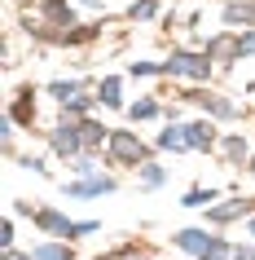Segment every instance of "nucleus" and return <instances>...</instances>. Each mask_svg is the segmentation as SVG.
Segmentation results:
<instances>
[{"label":"nucleus","mask_w":255,"mask_h":260,"mask_svg":"<svg viewBox=\"0 0 255 260\" xmlns=\"http://www.w3.org/2000/svg\"><path fill=\"white\" fill-rule=\"evenodd\" d=\"M176 247H185V251H194V256L202 260H225V238H211V234H202V230H180L176 234Z\"/></svg>","instance_id":"f257e3e1"},{"label":"nucleus","mask_w":255,"mask_h":260,"mask_svg":"<svg viewBox=\"0 0 255 260\" xmlns=\"http://www.w3.org/2000/svg\"><path fill=\"white\" fill-rule=\"evenodd\" d=\"M163 75H189V80H207L211 75V53H172L163 62Z\"/></svg>","instance_id":"f03ea898"},{"label":"nucleus","mask_w":255,"mask_h":260,"mask_svg":"<svg viewBox=\"0 0 255 260\" xmlns=\"http://www.w3.org/2000/svg\"><path fill=\"white\" fill-rule=\"evenodd\" d=\"M106 146H110V159H115V164H141V159H145V146H141L132 133H110Z\"/></svg>","instance_id":"7ed1b4c3"},{"label":"nucleus","mask_w":255,"mask_h":260,"mask_svg":"<svg viewBox=\"0 0 255 260\" xmlns=\"http://www.w3.org/2000/svg\"><path fill=\"white\" fill-rule=\"evenodd\" d=\"M35 225L49 234H57V238H75L80 234V220H66L62 212H35Z\"/></svg>","instance_id":"20e7f679"},{"label":"nucleus","mask_w":255,"mask_h":260,"mask_svg":"<svg viewBox=\"0 0 255 260\" xmlns=\"http://www.w3.org/2000/svg\"><path fill=\"white\" fill-rule=\"evenodd\" d=\"M53 150L66 154V159H75V154L84 150V137H80V128H75V123H62V128L53 133Z\"/></svg>","instance_id":"39448f33"},{"label":"nucleus","mask_w":255,"mask_h":260,"mask_svg":"<svg viewBox=\"0 0 255 260\" xmlns=\"http://www.w3.org/2000/svg\"><path fill=\"white\" fill-rule=\"evenodd\" d=\"M185 102H198V106H207L211 115H220V119H229V115H233V102H225V97H211V93H185Z\"/></svg>","instance_id":"423d86ee"},{"label":"nucleus","mask_w":255,"mask_h":260,"mask_svg":"<svg viewBox=\"0 0 255 260\" xmlns=\"http://www.w3.org/2000/svg\"><path fill=\"white\" fill-rule=\"evenodd\" d=\"M189 146H194V150H211V146H215V128L207 119L189 123Z\"/></svg>","instance_id":"0eeeda50"},{"label":"nucleus","mask_w":255,"mask_h":260,"mask_svg":"<svg viewBox=\"0 0 255 260\" xmlns=\"http://www.w3.org/2000/svg\"><path fill=\"white\" fill-rule=\"evenodd\" d=\"M80 137H84V150H97L101 141H110V128H101V123H93V119H84V123H80Z\"/></svg>","instance_id":"6e6552de"},{"label":"nucleus","mask_w":255,"mask_h":260,"mask_svg":"<svg viewBox=\"0 0 255 260\" xmlns=\"http://www.w3.org/2000/svg\"><path fill=\"white\" fill-rule=\"evenodd\" d=\"M115 190V181L110 177H97V181H75V185H70V194H75V199H84V194H110Z\"/></svg>","instance_id":"1a4fd4ad"},{"label":"nucleus","mask_w":255,"mask_h":260,"mask_svg":"<svg viewBox=\"0 0 255 260\" xmlns=\"http://www.w3.org/2000/svg\"><path fill=\"white\" fill-rule=\"evenodd\" d=\"M225 22H229V27H238V22H242V27H255V5H229Z\"/></svg>","instance_id":"9d476101"},{"label":"nucleus","mask_w":255,"mask_h":260,"mask_svg":"<svg viewBox=\"0 0 255 260\" xmlns=\"http://www.w3.org/2000/svg\"><path fill=\"white\" fill-rule=\"evenodd\" d=\"M159 146L163 150H189V128H167L159 137Z\"/></svg>","instance_id":"9b49d317"},{"label":"nucleus","mask_w":255,"mask_h":260,"mask_svg":"<svg viewBox=\"0 0 255 260\" xmlns=\"http://www.w3.org/2000/svg\"><path fill=\"white\" fill-rule=\"evenodd\" d=\"M246 199H238V203H220V207H211V220H233V216H242L246 212Z\"/></svg>","instance_id":"f8f14e48"},{"label":"nucleus","mask_w":255,"mask_h":260,"mask_svg":"<svg viewBox=\"0 0 255 260\" xmlns=\"http://www.w3.org/2000/svg\"><path fill=\"white\" fill-rule=\"evenodd\" d=\"M35 260H70V247H57V243H44V247H35L31 251Z\"/></svg>","instance_id":"ddd939ff"},{"label":"nucleus","mask_w":255,"mask_h":260,"mask_svg":"<svg viewBox=\"0 0 255 260\" xmlns=\"http://www.w3.org/2000/svg\"><path fill=\"white\" fill-rule=\"evenodd\" d=\"M18 97H22V102L14 106V119H22V123L35 119V106H31V88H27V93H18Z\"/></svg>","instance_id":"4468645a"},{"label":"nucleus","mask_w":255,"mask_h":260,"mask_svg":"<svg viewBox=\"0 0 255 260\" xmlns=\"http://www.w3.org/2000/svg\"><path fill=\"white\" fill-rule=\"evenodd\" d=\"M49 18H53V22H62V27H66V36H70V9L62 5V0H53V5H49Z\"/></svg>","instance_id":"2eb2a0df"},{"label":"nucleus","mask_w":255,"mask_h":260,"mask_svg":"<svg viewBox=\"0 0 255 260\" xmlns=\"http://www.w3.org/2000/svg\"><path fill=\"white\" fill-rule=\"evenodd\" d=\"M211 199H215L211 190H189V194H185V207H207Z\"/></svg>","instance_id":"dca6fc26"},{"label":"nucleus","mask_w":255,"mask_h":260,"mask_svg":"<svg viewBox=\"0 0 255 260\" xmlns=\"http://www.w3.org/2000/svg\"><path fill=\"white\" fill-rule=\"evenodd\" d=\"M101 102H106V106H119V80H106V84H101Z\"/></svg>","instance_id":"f3484780"},{"label":"nucleus","mask_w":255,"mask_h":260,"mask_svg":"<svg viewBox=\"0 0 255 260\" xmlns=\"http://www.w3.org/2000/svg\"><path fill=\"white\" fill-rule=\"evenodd\" d=\"M128 115H132V119H154V115H159V106H154V102H136Z\"/></svg>","instance_id":"a211bd4d"},{"label":"nucleus","mask_w":255,"mask_h":260,"mask_svg":"<svg viewBox=\"0 0 255 260\" xmlns=\"http://www.w3.org/2000/svg\"><path fill=\"white\" fill-rule=\"evenodd\" d=\"M75 93H80V84H75V80H66V84H53V97H57V102H70Z\"/></svg>","instance_id":"6ab92c4d"},{"label":"nucleus","mask_w":255,"mask_h":260,"mask_svg":"<svg viewBox=\"0 0 255 260\" xmlns=\"http://www.w3.org/2000/svg\"><path fill=\"white\" fill-rule=\"evenodd\" d=\"M141 181H145L150 190H154V185H163V168H154V164H145V168H141Z\"/></svg>","instance_id":"aec40b11"},{"label":"nucleus","mask_w":255,"mask_h":260,"mask_svg":"<svg viewBox=\"0 0 255 260\" xmlns=\"http://www.w3.org/2000/svg\"><path fill=\"white\" fill-rule=\"evenodd\" d=\"M225 154L229 159H242V154H246V141L242 137H225Z\"/></svg>","instance_id":"412c9836"},{"label":"nucleus","mask_w":255,"mask_h":260,"mask_svg":"<svg viewBox=\"0 0 255 260\" xmlns=\"http://www.w3.org/2000/svg\"><path fill=\"white\" fill-rule=\"evenodd\" d=\"M62 106H66V115H84V110H88V97H70V102H62Z\"/></svg>","instance_id":"4be33fe9"},{"label":"nucleus","mask_w":255,"mask_h":260,"mask_svg":"<svg viewBox=\"0 0 255 260\" xmlns=\"http://www.w3.org/2000/svg\"><path fill=\"white\" fill-rule=\"evenodd\" d=\"M0 243H5V247L14 243V220H5V225H0Z\"/></svg>","instance_id":"5701e85b"},{"label":"nucleus","mask_w":255,"mask_h":260,"mask_svg":"<svg viewBox=\"0 0 255 260\" xmlns=\"http://www.w3.org/2000/svg\"><path fill=\"white\" fill-rule=\"evenodd\" d=\"M132 14H136V18H150V14H154V0H141V5H136Z\"/></svg>","instance_id":"b1692460"},{"label":"nucleus","mask_w":255,"mask_h":260,"mask_svg":"<svg viewBox=\"0 0 255 260\" xmlns=\"http://www.w3.org/2000/svg\"><path fill=\"white\" fill-rule=\"evenodd\" d=\"M233 260H255V247H233Z\"/></svg>","instance_id":"393cba45"},{"label":"nucleus","mask_w":255,"mask_h":260,"mask_svg":"<svg viewBox=\"0 0 255 260\" xmlns=\"http://www.w3.org/2000/svg\"><path fill=\"white\" fill-rule=\"evenodd\" d=\"M5 260H35V256H18L14 247H5Z\"/></svg>","instance_id":"a878e982"},{"label":"nucleus","mask_w":255,"mask_h":260,"mask_svg":"<svg viewBox=\"0 0 255 260\" xmlns=\"http://www.w3.org/2000/svg\"><path fill=\"white\" fill-rule=\"evenodd\" d=\"M251 172H255V154H251Z\"/></svg>","instance_id":"bb28decb"},{"label":"nucleus","mask_w":255,"mask_h":260,"mask_svg":"<svg viewBox=\"0 0 255 260\" xmlns=\"http://www.w3.org/2000/svg\"><path fill=\"white\" fill-rule=\"evenodd\" d=\"M251 238H255V220H251Z\"/></svg>","instance_id":"cd10ccee"}]
</instances>
